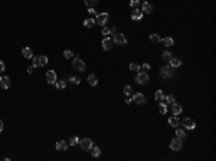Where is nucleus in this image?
Returning <instances> with one entry per match:
<instances>
[{
    "label": "nucleus",
    "instance_id": "1",
    "mask_svg": "<svg viewBox=\"0 0 216 161\" xmlns=\"http://www.w3.org/2000/svg\"><path fill=\"white\" fill-rule=\"evenodd\" d=\"M159 74L163 76V78H172L174 75V68H172L170 65H166V66H162Z\"/></svg>",
    "mask_w": 216,
    "mask_h": 161
},
{
    "label": "nucleus",
    "instance_id": "2",
    "mask_svg": "<svg viewBox=\"0 0 216 161\" xmlns=\"http://www.w3.org/2000/svg\"><path fill=\"white\" fill-rule=\"evenodd\" d=\"M72 69H75L78 72H84L86 69V65L84 61H81V58H75L72 61Z\"/></svg>",
    "mask_w": 216,
    "mask_h": 161
},
{
    "label": "nucleus",
    "instance_id": "3",
    "mask_svg": "<svg viewBox=\"0 0 216 161\" xmlns=\"http://www.w3.org/2000/svg\"><path fill=\"white\" fill-rule=\"evenodd\" d=\"M150 81V76H149V74L147 72H138L137 74V76H136V82L138 84V85H146L147 82Z\"/></svg>",
    "mask_w": 216,
    "mask_h": 161
},
{
    "label": "nucleus",
    "instance_id": "4",
    "mask_svg": "<svg viewBox=\"0 0 216 161\" xmlns=\"http://www.w3.org/2000/svg\"><path fill=\"white\" fill-rule=\"evenodd\" d=\"M49 62V59L45 56V55H39L36 58H33V65L36 68H41V66H46V64Z\"/></svg>",
    "mask_w": 216,
    "mask_h": 161
},
{
    "label": "nucleus",
    "instance_id": "5",
    "mask_svg": "<svg viewBox=\"0 0 216 161\" xmlns=\"http://www.w3.org/2000/svg\"><path fill=\"white\" fill-rule=\"evenodd\" d=\"M78 144L81 145V148H82V150H85V151H89L92 147H94V142H92L91 138H82V140H79Z\"/></svg>",
    "mask_w": 216,
    "mask_h": 161
},
{
    "label": "nucleus",
    "instance_id": "6",
    "mask_svg": "<svg viewBox=\"0 0 216 161\" xmlns=\"http://www.w3.org/2000/svg\"><path fill=\"white\" fill-rule=\"evenodd\" d=\"M108 17H109V14L105 13V12H104V13H99V14H97V17H95V23L99 25V26H105Z\"/></svg>",
    "mask_w": 216,
    "mask_h": 161
},
{
    "label": "nucleus",
    "instance_id": "7",
    "mask_svg": "<svg viewBox=\"0 0 216 161\" xmlns=\"http://www.w3.org/2000/svg\"><path fill=\"white\" fill-rule=\"evenodd\" d=\"M112 40L117 45H127V39H125V36L122 33H114L112 35Z\"/></svg>",
    "mask_w": 216,
    "mask_h": 161
},
{
    "label": "nucleus",
    "instance_id": "8",
    "mask_svg": "<svg viewBox=\"0 0 216 161\" xmlns=\"http://www.w3.org/2000/svg\"><path fill=\"white\" fill-rule=\"evenodd\" d=\"M182 147H183V142H182V140H179L177 137L173 138L172 142H170V150H173V151H180Z\"/></svg>",
    "mask_w": 216,
    "mask_h": 161
},
{
    "label": "nucleus",
    "instance_id": "9",
    "mask_svg": "<svg viewBox=\"0 0 216 161\" xmlns=\"http://www.w3.org/2000/svg\"><path fill=\"white\" fill-rule=\"evenodd\" d=\"M56 81H58L56 72L52 71V69H51V71H48V72H46V82H48V84H51V85H54Z\"/></svg>",
    "mask_w": 216,
    "mask_h": 161
},
{
    "label": "nucleus",
    "instance_id": "10",
    "mask_svg": "<svg viewBox=\"0 0 216 161\" xmlns=\"http://www.w3.org/2000/svg\"><path fill=\"white\" fill-rule=\"evenodd\" d=\"M131 101L134 102V104H138V105H143V104H146V97L140 94V92H137V94H134L133 98H131Z\"/></svg>",
    "mask_w": 216,
    "mask_h": 161
},
{
    "label": "nucleus",
    "instance_id": "11",
    "mask_svg": "<svg viewBox=\"0 0 216 161\" xmlns=\"http://www.w3.org/2000/svg\"><path fill=\"white\" fill-rule=\"evenodd\" d=\"M112 48H114V40H112L111 38H104V39H102V49L108 52V51H111Z\"/></svg>",
    "mask_w": 216,
    "mask_h": 161
},
{
    "label": "nucleus",
    "instance_id": "12",
    "mask_svg": "<svg viewBox=\"0 0 216 161\" xmlns=\"http://www.w3.org/2000/svg\"><path fill=\"white\" fill-rule=\"evenodd\" d=\"M182 124H183V127L186 129H194L196 128V122H194L193 118H184L182 121Z\"/></svg>",
    "mask_w": 216,
    "mask_h": 161
},
{
    "label": "nucleus",
    "instance_id": "13",
    "mask_svg": "<svg viewBox=\"0 0 216 161\" xmlns=\"http://www.w3.org/2000/svg\"><path fill=\"white\" fill-rule=\"evenodd\" d=\"M12 85V81L9 79V76H1L0 78V88L1 89H9Z\"/></svg>",
    "mask_w": 216,
    "mask_h": 161
},
{
    "label": "nucleus",
    "instance_id": "14",
    "mask_svg": "<svg viewBox=\"0 0 216 161\" xmlns=\"http://www.w3.org/2000/svg\"><path fill=\"white\" fill-rule=\"evenodd\" d=\"M143 10L141 9H134V10L131 12V19L133 20H141L143 19Z\"/></svg>",
    "mask_w": 216,
    "mask_h": 161
},
{
    "label": "nucleus",
    "instance_id": "15",
    "mask_svg": "<svg viewBox=\"0 0 216 161\" xmlns=\"http://www.w3.org/2000/svg\"><path fill=\"white\" fill-rule=\"evenodd\" d=\"M170 105H172L173 115H179V114H182L183 108H182V105H180V104H176V101H174V102H173V104H170Z\"/></svg>",
    "mask_w": 216,
    "mask_h": 161
},
{
    "label": "nucleus",
    "instance_id": "16",
    "mask_svg": "<svg viewBox=\"0 0 216 161\" xmlns=\"http://www.w3.org/2000/svg\"><path fill=\"white\" fill-rule=\"evenodd\" d=\"M56 150L58 151H66L68 150V142L65 140H61L56 142Z\"/></svg>",
    "mask_w": 216,
    "mask_h": 161
},
{
    "label": "nucleus",
    "instance_id": "17",
    "mask_svg": "<svg viewBox=\"0 0 216 161\" xmlns=\"http://www.w3.org/2000/svg\"><path fill=\"white\" fill-rule=\"evenodd\" d=\"M141 10H143V13H153V6H151L149 1H144L143 4H141Z\"/></svg>",
    "mask_w": 216,
    "mask_h": 161
},
{
    "label": "nucleus",
    "instance_id": "18",
    "mask_svg": "<svg viewBox=\"0 0 216 161\" xmlns=\"http://www.w3.org/2000/svg\"><path fill=\"white\" fill-rule=\"evenodd\" d=\"M22 55H23V58H26V59H33V52L30 48H23L22 49Z\"/></svg>",
    "mask_w": 216,
    "mask_h": 161
},
{
    "label": "nucleus",
    "instance_id": "19",
    "mask_svg": "<svg viewBox=\"0 0 216 161\" xmlns=\"http://www.w3.org/2000/svg\"><path fill=\"white\" fill-rule=\"evenodd\" d=\"M88 84H89L91 86H97L98 85V78H97V75L91 74V75L88 76Z\"/></svg>",
    "mask_w": 216,
    "mask_h": 161
},
{
    "label": "nucleus",
    "instance_id": "20",
    "mask_svg": "<svg viewBox=\"0 0 216 161\" xmlns=\"http://www.w3.org/2000/svg\"><path fill=\"white\" fill-rule=\"evenodd\" d=\"M169 64H170V66H172V68H179V66L182 65V61H180L179 58H174V56H173L172 59L169 61Z\"/></svg>",
    "mask_w": 216,
    "mask_h": 161
},
{
    "label": "nucleus",
    "instance_id": "21",
    "mask_svg": "<svg viewBox=\"0 0 216 161\" xmlns=\"http://www.w3.org/2000/svg\"><path fill=\"white\" fill-rule=\"evenodd\" d=\"M154 98H156V101H157V102H162L163 99H164V92H163L162 89H159V91L154 94Z\"/></svg>",
    "mask_w": 216,
    "mask_h": 161
},
{
    "label": "nucleus",
    "instance_id": "22",
    "mask_svg": "<svg viewBox=\"0 0 216 161\" xmlns=\"http://www.w3.org/2000/svg\"><path fill=\"white\" fill-rule=\"evenodd\" d=\"M169 124H170L172 127H177V125L180 124V121H179V118H177L176 115H173V117L169 118Z\"/></svg>",
    "mask_w": 216,
    "mask_h": 161
},
{
    "label": "nucleus",
    "instance_id": "23",
    "mask_svg": "<svg viewBox=\"0 0 216 161\" xmlns=\"http://www.w3.org/2000/svg\"><path fill=\"white\" fill-rule=\"evenodd\" d=\"M94 25H95V19H92V17H88V19L84 20V26L85 27H92Z\"/></svg>",
    "mask_w": 216,
    "mask_h": 161
},
{
    "label": "nucleus",
    "instance_id": "24",
    "mask_svg": "<svg viewBox=\"0 0 216 161\" xmlns=\"http://www.w3.org/2000/svg\"><path fill=\"white\" fill-rule=\"evenodd\" d=\"M150 42H153V43H160V42H162V38H160L157 33H153V35H150Z\"/></svg>",
    "mask_w": 216,
    "mask_h": 161
},
{
    "label": "nucleus",
    "instance_id": "25",
    "mask_svg": "<svg viewBox=\"0 0 216 161\" xmlns=\"http://www.w3.org/2000/svg\"><path fill=\"white\" fill-rule=\"evenodd\" d=\"M176 137L179 138V140L183 141L186 138V132H184V129H176Z\"/></svg>",
    "mask_w": 216,
    "mask_h": 161
},
{
    "label": "nucleus",
    "instance_id": "26",
    "mask_svg": "<svg viewBox=\"0 0 216 161\" xmlns=\"http://www.w3.org/2000/svg\"><path fill=\"white\" fill-rule=\"evenodd\" d=\"M162 58H163V61H164V62H169V61H170V59H172V58H173V55L170 53L169 51H166V52H163Z\"/></svg>",
    "mask_w": 216,
    "mask_h": 161
},
{
    "label": "nucleus",
    "instance_id": "27",
    "mask_svg": "<svg viewBox=\"0 0 216 161\" xmlns=\"http://www.w3.org/2000/svg\"><path fill=\"white\" fill-rule=\"evenodd\" d=\"M78 142H79V138H78L76 135H74V137H71V138H69V145H71V147H75V145H78Z\"/></svg>",
    "mask_w": 216,
    "mask_h": 161
},
{
    "label": "nucleus",
    "instance_id": "28",
    "mask_svg": "<svg viewBox=\"0 0 216 161\" xmlns=\"http://www.w3.org/2000/svg\"><path fill=\"white\" fill-rule=\"evenodd\" d=\"M163 43H164V46L170 48V46H173V43H174V40H173L172 38H164V39H163Z\"/></svg>",
    "mask_w": 216,
    "mask_h": 161
},
{
    "label": "nucleus",
    "instance_id": "29",
    "mask_svg": "<svg viewBox=\"0 0 216 161\" xmlns=\"http://www.w3.org/2000/svg\"><path fill=\"white\" fill-rule=\"evenodd\" d=\"M164 104H173L174 101H176V98H174V95H167V97H164Z\"/></svg>",
    "mask_w": 216,
    "mask_h": 161
},
{
    "label": "nucleus",
    "instance_id": "30",
    "mask_svg": "<svg viewBox=\"0 0 216 161\" xmlns=\"http://www.w3.org/2000/svg\"><path fill=\"white\" fill-rule=\"evenodd\" d=\"M54 85L56 86L58 89H65V86H66V82H65V81H56Z\"/></svg>",
    "mask_w": 216,
    "mask_h": 161
},
{
    "label": "nucleus",
    "instance_id": "31",
    "mask_svg": "<svg viewBox=\"0 0 216 161\" xmlns=\"http://www.w3.org/2000/svg\"><path fill=\"white\" fill-rule=\"evenodd\" d=\"M159 111H160L162 114H166V112H167V104H164L162 101V102L159 104Z\"/></svg>",
    "mask_w": 216,
    "mask_h": 161
},
{
    "label": "nucleus",
    "instance_id": "32",
    "mask_svg": "<svg viewBox=\"0 0 216 161\" xmlns=\"http://www.w3.org/2000/svg\"><path fill=\"white\" fill-rule=\"evenodd\" d=\"M141 66L137 64H130V71H133V72H140Z\"/></svg>",
    "mask_w": 216,
    "mask_h": 161
},
{
    "label": "nucleus",
    "instance_id": "33",
    "mask_svg": "<svg viewBox=\"0 0 216 161\" xmlns=\"http://www.w3.org/2000/svg\"><path fill=\"white\" fill-rule=\"evenodd\" d=\"M140 4H141V0H131V1H130V6H131L133 9H138Z\"/></svg>",
    "mask_w": 216,
    "mask_h": 161
},
{
    "label": "nucleus",
    "instance_id": "34",
    "mask_svg": "<svg viewBox=\"0 0 216 161\" xmlns=\"http://www.w3.org/2000/svg\"><path fill=\"white\" fill-rule=\"evenodd\" d=\"M91 151H92V157H99V154H101V150L98 147H95V145L91 148Z\"/></svg>",
    "mask_w": 216,
    "mask_h": 161
},
{
    "label": "nucleus",
    "instance_id": "35",
    "mask_svg": "<svg viewBox=\"0 0 216 161\" xmlns=\"http://www.w3.org/2000/svg\"><path fill=\"white\" fill-rule=\"evenodd\" d=\"M98 1L99 0H85V4L88 7H94L95 4H98Z\"/></svg>",
    "mask_w": 216,
    "mask_h": 161
},
{
    "label": "nucleus",
    "instance_id": "36",
    "mask_svg": "<svg viewBox=\"0 0 216 161\" xmlns=\"http://www.w3.org/2000/svg\"><path fill=\"white\" fill-rule=\"evenodd\" d=\"M131 92H133V88L130 85H127V86H124V94H125V97H130L131 95Z\"/></svg>",
    "mask_w": 216,
    "mask_h": 161
},
{
    "label": "nucleus",
    "instance_id": "37",
    "mask_svg": "<svg viewBox=\"0 0 216 161\" xmlns=\"http://www.w3.org/2000/svg\"><path fill=\"white\" fill-rule=\"evenodd\" d=\"M69 81H71L74 85H78V84L81 82V79H79L78 76H69Z\"/></svg>",
    "mask_w": 216,
    "mask_h": 161
},
{
    "label": "nucleus",
    "instance_id": "38",
    "mask_svg": "<svg viewBox=\"0 0 216 161\" xmlns=\"http://www.w3.org/2000/svg\"><path fill=\"white\" fill-rule=\"evenodd\" d=\"M64 56L66 58V59H71V58H74V53H72V51H65Z\"/></svg>",
    "mask_w": 216,
    "mask_h": 161
},
{
    "label": "nucleus",
    "instance_id": "39",
    "mask_svg": "<svg viewBox=\"0 0 216 161\" xmlns=\"http://www.w3.org/2000/svg\"><path fill=\"white\" fill-rule=\"evenodd\" d=\"M141 69H143L144 72H147V71H150V65H149V64H143Z\"/></svg>",
    "mask_w": 216,
    "mask_h": 161
},
{
    "label": "nucleus",
    "instance_id": "40",
    "mask_svg": "<svg viewBox=\"0 0 216 161\" xmlns=\"http://www.w3.org/2000/svg\"><path fill=\"white\" fill-rule=\"evenodd\" d=\"M102 35L107 38V35H109V29L108 27H105V26H102Z\"/></svg>",
    "mask_w": 216,
    "mask_h": 161
},
{
    "label": "nucleus",
    "instance_id": "41",
    "mask_svg": "<svg viewBox=\"0 0 216 161\" xmlns=\"http://www.w3.org/2000/svg\"><path fill=\"white\" fill-rule=\"evenodd\" d=\"M4 69H6V65H4L3 61H0V74H1V72H4Z\"/></svg>",
    "mask_w": 216,
    "mask_h": 161
},
{
    "label": "nucleus",
    "instance_id": "42",
    "mask_svg": "<svg viewBox=\"0 0 216 161\" xmlns=\"http://www.w3.org/2000/svg\"><path fill=\"white\" fill-rule=\"evenodd\" d=\"M35 69H36V66L32 65V66H29V68H28V72H29V74H33V72H35Z\"/></svg>",
    "mask_w": 216,
    "mask_h": 161
},
{
    "label": "nucleus",
    "instance_id": "43",
    "mask_svg": "<svg viewBox=\"0 0 216 161\" xmlns=\"http://www.w3.org/2000/svg\"><path fill=\"white\" fill-rule=\"evenodd\" d=\"M89 13H91V14H92V16H94V14H95V10H94V7H89Z\"/></svg>",
    "mask_w": 216,
    "mask_h": 161
},
{
    "label": "nucleus",
    "instance_id": "44",
    "mask_svg": "<svg viewBox=\"0 0 216 161\" xmlns=\"http://www.w3.org/2000/svg\"><path fill=\"white\" fill-rule=\"evenodd\" d=\"M125 104H131V98L130 97H125Z\"/></svg>",
    "mask_w": 216,
    "mask_h": 161
},
{
    "label": "nucleus",
    "instance_id": "45",
    "mask_svg": "<svg viewBox=\"0 0 216 161\" xmlns=\"http://www.w3.org/2000/svg\"><path fill=\"white\" fill-rule=\"evenodd\" d=\"M1 131H3V121L0 119V132H1Z\"/></svg>",
    "mask_w": 216,
    "mask_h": 161
}]
</instances>
